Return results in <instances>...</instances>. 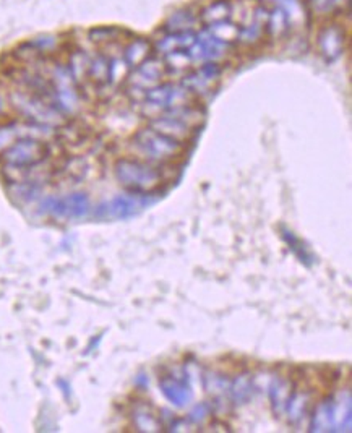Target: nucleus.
I'll return each mask as SVG.
<instances>
[{
  "instance_id": "nucleus-23",
  "label": "nucleus",
  "mask_w": 352,
  "mask_h": 433,
  "mask_svg": "<svg viewBox=\"0 0 352 433\" xmlns=\"http://www.w3.org/2000/svg\"><path fill=\"white\" fill-rule=\"evenodd\" d=\"M7 104H8V98L6 91H3V88L0 87V116H3V112H6Z\"/></svg>"
},
{
  "instance_id": "nucleus-4",
  "label": "nucleus",
  "mask_w": 352,
  "mask_h": 433,
  "mask_svg": "<svg viewBox=\"0 0 352 433\" xmlns=\"http://www.w3.org/2000/svg\"><path fill=\"white\" fill-rule=\"evenodd\" d=\"M51 83L54 89V106L62 114H73L78 107V93L75 80L64 64H55L51 69Z\"/></svg>"
},
{
  "instance_id": "nucleus-16",
  "label": "nucleus",
  "mask_w": 352,
  "mask_h": 433,
  "mask_svg": "<svg viewBox=\"0 0 352 433\" xmlns=\"http://www.w3.org/2000/svg\"><path fill=\"white\" fill-rule=\"evenodd\" d=\"M206 30L211 33L216 39L226 42V44H232V42L239 41L240 28L229 20L211 23V25H206Z\"/></svg>"
},
{
  "instance_id": "nucleus-3",
  "label": "nucleus",
  "mask_w": 352,
  "mask_h": 433,
  "mask_svg": "<svg viewBox=\"0 0 352 433\" xmlns=\"http://www.w3.org/2000/svg\"><path fill=\"white\" fill-rule=\"evenodd\" d=\"M135 145L153 159H170L182 153V143L155 128H143L135 135Z\"/></svg>"
},
{
  "instance_id": "nucleus-20",
  "label": "nucleus",
  "mask_w": 352,
  "mask_h": 433,
  "mask_svg": "<svg viewBox=\"0 0 352 433\" xmlns=\"http://www.w3.org/2000/svg\"><path fill=\"white\" fill-rule=\"evenodd\" d=\"M121 33L122 31L118 30V28H114V26H98L88 31V37H89V41L103 44V42L116 41Z\"/></svg>"
},
{
  "instance_id": "nucleus-5",
  "label": "nucleus",
  "mask_w": 352,
  "mask_h": 433,
  "mask_svg": "<svg viewBox=\"0 0 352 433\" xmlns=\"http://www.w3.org/2000/svg\"><path fill=\"white\" fill-rule=\"evenodd\" d=\"M231 44H226L209 33L206 28L197 33V39L188 47V57L192 64H208V62H218L227 54Z\"/></svg>"
},
{
  "instance_id": "nucleus-21",
  "label": "nucleus",
  "mask_w": 352,
  "mask_h": 433,
  "mask_svg": "<svg viewBox=\"0 0 352 433\" xmlns=\"http://www.w3.org/2000/svg\"><path fill=\"white\" fill-rule=\"evenodd\" d=\"M164 64L173 67V69H187V67L192 64V60H190L187 49H179V51H173V52H169V54H166Z\"/></svg>"
},
{
  "instance_id": "nucleus-2",
  "label": "nucleus",
  "mask_w": 352,
  "mask_h": 433,
  "mask_svg": "<svg viewBox=\"0 0 352 433\" xmlns=\"http://www.w3.org/2000/svg\"><path fill=\"white\" fill-rule=\"evenodd\" d=\"M49 154L46 141L36 140V138H20L12 146L0 154L6 166L13 168H30V166L39 164Z\"/></svg>"
},
{
  "instance_id": "nucleus-17",
  "label": "nucleus",
  "mask_w": 352,
  "mask_h": 433,
  "mask_svg": "<svg viewBox=\"0 0 352 433\" xmlns=\"http://www.w3.org/2000/svg\"><path fill=\"white\" fill-rule=\"evenodd\" d=\"M88 67H89V57L85 54L83 51H73L69 57V64H67V69H69L70 75L75 80V83L82 82L85 77H88Z\"/></svg>"
},
{
  "instance_id": "nucleus-18",
  "label": "nucleus",
  "mask_w": 352,
  "mask_h": 433,
  "mask_svg": "<svg viewBox=\"0 0 352 433\" xmlns=\"http://www.w3.org/2000/svg\"><path fill=\"white\" fill-rule=\"evenodd\" d=\"M88 77L94 83L109 82V59L104 54H96L93 59H89Z\"/></svg>"
},
{
  "instance_id": "nucleus-11",
  "label": "nucleus",
  "mask_w": 352,
  "mask_h": 433,
  "mask_svg": "<svg viewBox=\"0 0 352 433\" xmlns=\"http://www.w3.org/2000/svg\"><path fill=\"white\" fill-rule=\"evenodd\" d=\"M164 60L156 59V57H148L143 64L135 67V73H133V83L141 85V87H148V85H155L158 80L163 77L164 73Z\"/></svg>"
},
{
  "instance_id": "nucleus-19",
  "label": "nucleus",
  "mask_w": 352,
  "mask_h": 433,
  "mask_svg": "<svg viewBox=\"0 0 352 433\" xmlns=\"http://www.w3.org/2000/svg\"><path fill=\"white\" fill-rule=\"evenodd\" d=\"M20 130H18V122H6L0 123V154L6 151L8 146H12L17 140H20Z\"/></svg>"
},
{
  "instance_id": "nucleus-7",
  "label": "nucleus",
  "mask_w": 352,
  "mask_h": 433,
  "mask_svg": "<svg viewBox=\"0 0 352 433\" xmlns=\"http://www.w3.org/2000/svg\"><path fill=\"white\" fill-rule=\"evenodd\" d=\"M344 30L337 25H328L318 35V49L326 60H336L344 51Z\"/></svg>"
},
{
  "instance_id": "nucleus-13",
  "label": "nucleus",
  "mask_w": 352,
  "mask_h": 433,
  "mask_svg": "<svg viewBox=\"0 0 352 433\" xmlns=\"http://www.w3.org/2000/svg\"><path fill=\"white\" fill-rule=\"evenodd\" d=\"M289 18L286 12L283 10L279 6L268 10V17H266V33L273 37V39H279L286 35L289 30Z\"/></svg>"
},
{
  "instance_id": "nucleus-10",
  "label": "nucleus",
  "mask_w": 352,
  "mask_h": 433,
  "mask_svg": "<svg viewBox=\"0 0 352 433\" xmlns=\"http://www.w3.org/2000/svg\"><path fill=\"white\" fill-rule=\"evenodd\" d=\"M221 77V67L218 62H208L203 64L197 71H193L192 75H188L185 80V87L195 91H204L211 87L213 82H216Z\"/></svg>"
},
{
  "instance_id": "nucleus-9",
  "label": "nucleus",
  "mask_w": 352,
  "mask_h": 433,
  "mask_svg": "<svg viewBox=\"0 0 352 433\" xmlns=\"http://www.w3.org/2000/svg\"><path fill=\"white\" fill-rule=\"evenodd\" d=\"M266 17H268V10L265 7L255 8L254 13H250L249 21L244 26H239V42H244V44L258 42L266 31Z\"/></svg>"
},
{
  "instance_id": "nucleus-12",
  "label": "nucleus",
  "mask_w": 352,
  "mask_h": 433,
  "mask_svg": "<svg viewBox=\"0 0 352 433\" xmlns=\"http://www.w3.org/2000/svg\"><path fill=\"white\" fill-rule=\"evenodd\" d=\"M151 52H153V44H151L150 39H146V37H135L123 49V60L127 62L128 67L135 69V67L143 64L148 57H151Z\"/></svg>"
},
{
  "instance_id": "nucleus-1",
  "label": "nucleus",
  "mask_w": 352,
  "mask_h": 433,
  "mask_svg": "<svg viewBox=\"0 0 352 433\" xmlns=\"http://www.w3.org/2000/svg\"><path fill=\"white\" fill-rule=\"evenodd\" d=\"M10 104L17 109L18 114L28 118V122L41 123V125L57 127L65 122L64 114H62L55 106L47 103L36 94H33L26 89H15L10 93Z\"/></svg>"
},
{
  "instance_id": "nucleus-14",
  "label": "nucleus",
  "mask_w": 352,
  "mask_h": 433,
  "mask_svg": "<svg viewBox=\"0 0 352 433\" xmlns=\"http://www.w3.org/2000/svg\"><path fill=\"white\" fill-rule=\"evenodd\" d=\"M231 2L229 0H215V2L208 3L206 7L200 12L198 20L204 23V25H211V23L227 20V17L231 15Z\"/></svg>"
},
{
  "instance_id": "nucleus-22",
  "label": "nucleus",
  "mask_w": 352,
  "mask_h": 433,
  "mask_svg": "<svg viewBox=\"0 0 352 433\" xmlns=\"http://www.w3.org/2000/svg\"><path fill=\"white\" fill-rule=\"evenodd\" d=\"M331 0H308L310 7L317 12H328V7H330Z\"/></svg>"
},
{
  "instance_id": "nucleus-15",
  "label": "nucleus",
  "mask_w": 352,
  "mask_h": 433,
  "mask_svg": "<svg viewBox=\"0 0 352 433\" xmlns=\"http://www.w3.org/2000/svg\"><path fill=\"white\" fill-rule=\"evenodd\" d=\"M198 17H195V13H192L187 8H182V10H175L174 13H170L168 20L164 23V30L166 31H193L195 23H197Z\"/></svg>"
},
{
  "instance_id": "nucleus-24",
  "label": "nucleus",
  "mask_w": 352,
  "mask_h": 433,
  "mask_svg": "<svg viewBox=\"0 0 352 433\" xmlns=\"http://www.w3.org/2000/svg\"><path fill=\"white\" fill-rule=\"evenodd\" d=\"M347 2H349V0H331L328 10H336V8H342Z\"/></svg>"
},
{
  "instance_id": "nucleus-8",
  "label": "nucleus",
  "mask_w": 352,
  "mask_h": 433,
  "mask_svg": "<svg viewBox=\"0 0 352 433\" xmlns=\"http://www.w3.org/2000/svg\"><path fill=\"white\" fill-rule=\"evenodd\" d=\"M195 39H197V33L195 31H166L163 36L156 39L153 51L161 55H166L173 51L188 49Z\"/></svg>"
},
{
  "instance_id": "nucleus-6",
  "label": "nucleus",
  "mask_w": 352,
  "mask_h": 433,
  "mask_svg": "<svg viewBox=\"0 0 352 433\" xmlns=\"http://www.w3.org/2000/svg\"><path fill=\"white\" fill-rule=\"evenodd\" d=\"M116 175L123 185L128 187H146L159 182V174L155 168L133 159H121L116 164Z\"/></svg>"
}]
</instances>
